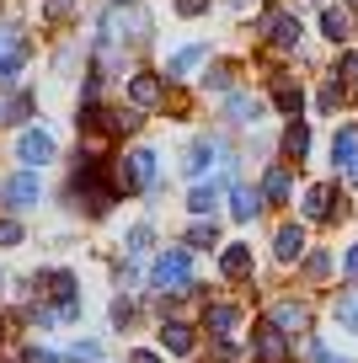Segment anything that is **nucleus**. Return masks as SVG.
Wrapping results in <instances>:
<instances>
[{
  "instance_id": "nucleus-1",
  "label": "nucleus",
  "mask_w": 358,
  "mask_h": 363,
  "mask_svg": "<svg viewBox=\"0 0 358 363\" xmlns=\"http://www.w3.org/2000/svg\"><path fill=\"white\" fill-rule=\"evenodd\" d=\"M70 193H75L80 203L91 208V214H107L112 193H118V182H107V177H102V160H97V155H80L75 182H70Z\"/></svg>"
},
{
  "instance_id": "nucleus-2",
  "label": "nucleus",
  "mask_w": 358,
  "mask_h": 363,
  "mask_svg": "<svg viewBox=\"0 0 358 363\" xmlns=\"http://www.w3.org/2000/svg\"><path fill=\"white\" fill-rule=\"evenodd\" d=\"M150 284H156L161 294H188L192 289V257L182 246H166L156 257V267H150Z\"/></svg>"
},
{
  "instance_id": "nucleus-3",
  "label": "nucleus",
  "mask_w": 358,
  "mask_h": 363,
  "mask_svg": "<svg viewBox=\"0 0 358 363\" xmlns=\"http://www.w3.org/2000/svg\"><path fill=\"white\" fill-rule=\"evenodd\" d=\"M38 294H48V299H54V305H59V320H75V315H80L75 272H65V267H59V272H48V278H43V289H38Z\"/></svg>"
},
{
  "instance_id": "nucleus-4",
  "label": "nucleus",
  "mask_w": 358,
  "mask_h": 363,
  "mask_svg": "<svg viewBox=\"0 0 358 363\" xmlns=\"http://www.w3.org/2000/svg\"><path fill=\"white\" fill-rule=\"evenodd\" d=\"M118 187L124 193H139V187H150L156 182V150H134V155H124V166H118Z\"/></svg>"
},
{
  "instance_id": "nucleus-5",
  "label": "nucleus",
  "mask_w": 358,
  "mask_h": 363,
  "mask_svg": "<svg viewBox=\"0 0 358 363\" xmlns=\"http://www.w3.org/2000/svg\"><path fill=\"white\" fill-rule=\"evenodd\" d=\"M251 358H257V363H283V358H289V331H278L273 320L257 326V337H251Z\"/></svg>"
},
{
  "instance_id": "nucleus-6",
  "label": "nucleus",
  "mask_w": 358,
  "mask_h": 363,
  "mask_svg": "<svg viewBox=\"0 0 358 363\" xmlns=\"http://www.w3.org/2000/svg\"><path fill=\"white\" fill-rule=\"evenodd\" d=\"M16 155H22L27 166H43V160H54V139H48L43 128H27V134L16 139Z\"/></svg>"
},
{
  "instance_id": "nucleus-7",
  "label": "nucleus",
  "mask_w": 358,
  "mask_h": 363,
  "mask_svg": "<svg viewBox=\"0 0 358 363\" xmlns=\"http://www.w3.org/2000/svg\"><path fill=\"white\" fill-rule=\"evenodd\" d=\"M129 102H134V107H161V102H166L161 75H134V80H129Z\"/></svg>"
},
{
  "instance_id": "nucleus-8",
  "label": "nucleus",
  "mask_w": 358,
  "mask_h": 363,
  "mask_svg": "<svg viewBox=\"0 0 358 363\" xmlns=\"http://www.w3.org/2000/svg\"><path fill=\"white\" fill-rule=\"evenodd\" d=\"M262 27H268V38H273L278 48H294V43H300V16H289V11H273Z\"/></svg>"
},
{
  "instance_id": "nucleus-9",
  "label": "nucleus",
  "mask_w": 358,
  "mask_h": 363,
  "mask_svg": "<svg viewBox=\"0 0 358 363\" xmlns=\"http://www.w3.org/2000/svg\"><path fill=\"white\" fill-rule=\"evenodd\" d=\"M6 203H11V208H33L38 203V177H33V171H22V177L6 182Z\"/></svg>"
},
{
  "instance_id": "nucleus-10",
  "label": "nucleus",
  "mask_w": 358,
  "mask_h": 363,
  "mask_svg": "<svg viewBox=\"0 0 358 363\" xmlns=\"http://www.w3.org/2000/svg\"><path fill=\"white\" fill-rule=\"evenodd\" d=\"M203 326H209L214 337L224 342L235 326H241V310H235V305H209V310H203Z\"/></svg>"
},
{
  "instance_id": "nucleus-11",
  "label": "nucleus",
  "mask_w": 358,
  "mask_h": 363,
  "mask_svg": "<svg viewBox=\"0 0 358 363\" xmlns=\"http://www.w3.org/2000/svg\"><path fill=\"white\" fill-rule=\"evenodd\" d=\"M273 326H278V331H305V326H310V310L294 305V299H283V305H273Z\"/></svg>"
},
{
  "instance_id": "nucleus-12",
  "label": "nucleus",
  "mask_w": 358,
  "mask_h": 363,
  "mask_svg": "<svg viewBox=\"0 0 358 363\" xmlns=\"http://www.w3.org/2000/svg\"><path fill=\"white\" fill-rule=\"evenodd\" d=\"M203 59H209V48H203V43H192V48H182V54H177V59L166 65V75H171V80H188L192 69L203 65Z\"/></svg>"
},
{
  "instance_id": "nucleus-13",
  "label": "nucleus",
  "mask_w": 358,
  "mask_h": 363,
  "mask_svg": "<svg viewBox=\"0 0 358 363\" xmlns=\"http://www.w3.org/2000/svg\"><path fill=\"white\" fill-rule=\"evenodd\" d=\"M219 272H224V278H246V272H251V246H224Z\"/></svg>"
},
{
  "instance_id": "nucleus-14",
  "label": "nucleus",
  "mask_w": 358,
  "mask_h": 363,
  "mask_svg": "<svg viewBox=\"0 0 358 363\" xmlns=\"http://www.w3.org/2000/svg\"><path fill=\"white\" fill-rule=\"evenodd\" d=\"M257 96H246V91H230V102H224V118H235V123H257Z\"/></svg>"
},
{
  "instance_id": "nucleus-15",
  "label": "nucleus",
  "mask_w": 358,
  "mask_h": 363,
  "mask_svg": "<svg viewBox=\"0 0 358 363\" xmlns=\"http://www.w3.org/2000/svg\"><path fill=\"white\" fill-rule=\"evenodd\" d=\"M273 251H278V262H294V257L305 251V230H300V225H283L278 240H273Z\"/></svg>"
},
{
  "instance_id": "nucleus-16",
  "label": "nucleus",
  "mask_w": 358,
  "mask_h": 363,
  "mask_svg": "<svg viewBox=\"0 0 358 363\" xmlns=\"http://www.w3.org/2000/svg\"><path fill=\"white\" fill-rule=\"evenodd\" d=\"M342 214V208H332V187H310L305 193V219H332Z\"/></svg>"
},
{
  "instance_id": "nucleus-17",
  "label": "nucleus",
  "mask_w": 358,
  "mask_h": 363,
  "mask_svg": "<svg viewBox=\"0 0 358 363\" xmlns=\"http://www.w3.org/2000/svg\"><path fill=\"white\" fill-rule=\"evenodd\" d=\"M257 208H262V193H257V187H235V193H230V214H235V219H251Z\"/></svg>"
},
{
  "instance_id": "nucleus-18",
  "label": "nucleus",
  "mask_w": 358,
  "mask_h": 363,
  "mask_svg": "<svg viewBox=\"0 0 358 363\" xmlns=\"http://www.w3.org/2000/svg\"><path fill=\"white\" fill-rule=\"evenodd\" d=\"M273 96H278V107L289 118H300V107H305V96H300V86H294V80H283L278 75V86H273Z\"/></svg>"
},
{
  "instance_id": "nucleus-19",
  "label": "nucleus",
  "mask_w": 358,
  "mask_h": 363,
  "mask_svg": "<svg viewBox=\"0 0 358 363\" xmlns=\"http://www.w3.org/2000/svg\"><path fill=\"white\" fill-rule=\"evenodd\" d=\"M332 160H342V166H353V160H358V134H353V128H337V139H332Z\"/></svg>"
},
{
  "instance_id": "nucleus-20",
  "label": "nucleus",
  "mask_w": 358,
  "mask_h": 363,
  "mask_svg": "<svg viewBox=\"0 0 358 363\" xmlns=\"http://www.w3.org/2000/svg\"><path fill=\"white\" fill-rule=\"evenodd\" d=\"M161 342H166L171 352H192V331L182 326V320H166V326H161Z\"/></svg>"
},
{
  "instance_id": "nucleus-21",
  "label": "nucleus",
  "mask_w": 358,
  "mask_h": 363,
  "mask_svg": "<svg viewBox=\"0 0 358 363\" xmlns=\"http://www.w3.org/2000/svg\"><path fill=\"white\" fill-rule=\"evenodd\" d=\"M214 203H219V182H209V187H192V198H188L192 214H214Z\"/></svg>"
},
{
  "instance_id": "nucleus-22",
  "label": "nucleus",
  "mask_w": 358,
  "mask_h": 363,
  "mask_svg": "<svg viewBox=\"0 0 358 363\" xmlns=\"http://www.w3.org/2000/svg\"><path fill=\"white\" fill-rule=\"evenodd\" d=\"M321 33L332 38V43H342V38H347V16L337 11V6H326V11H321Z\"/></svg>"
},
{
  "instance_id": "nucleus-23",
  "label": "nucleus",
  "mask_w": 358,
  "mask_h": 363,
  "mask_svg": "<svg viewBox=\"0 0 358 363\" xmlns=\"http://www.w3.org/2000/svg\"><path fill=\"white\" fill-rule=\"evenodd\" d=\"M262 198H273V203H283V198H289V171H268V182H262Z\"/></svg>"
},
{
  "instance_id": "nucleus-24",
  "label": "nucleus",
  "mask_w": 358,
  "mask_h": 363,
  "mask_svg": "<svg viewBox=\"0 0 358 363\" xmlns=\"http://www.w3.org/2000/svg\"><path fill=\"white\" fill-rule=\"evenodd\" d=\"M214 155H219V145H214V139H198V145H192V160H188V171L198 177L203 166H214Z\"/></svg>"
},
{
  "instance_id": "nucleus-25",
  "label": "nucleus",
  "mask_w": 358,
  "mask_h": 363,
  "mask_svg": "<svg viewBox=\"0 0 358 363\" xmlns=\"http://www.w3.org/2000/svg\"><path fill=\"white\" fill-rule=\"evenodd\" d=\"M283 150H289V155L300 160L305 150H310V128H305V123H289V134H283Z\"/></svg>"
},
{
  "instance_id": "nucleus-26",
  "label": "nucleus",
  "mask_w": 358,
  "mask_h": 363,
  "mask_svg": "<svg viewBox=\"0 0 358 363\" xmlns=\"http://www.w3.org/2000/svg\"><path fill=\"white\" fill-rule=\"evenodd\" d=\"M337 320H342L347 331H358V289H353V294H342V299H337Z\"/></svg>"
},
{
  "instance_id": "nucleus-27",
  "label": "nucleus",
  "mask_w": 358,
  "mask_h": 363,
  "mask_svg": "<svg viewBox=\"0 0 358 363\" xmlns=\"http://www.w3.org/2000/svg\"><path fill=\"white\" fill-rule=\"evenodd\" d=\"M150 251V225H134L129 230V257H145Z\"/></svg>"
},
{
  "instance_id": "nucleus-28",
  "label": "nucleus",
  "mask_w": 358,
  "mask_h": 363,
  "mask_svg": "<svg viewBox=\"0 0 358 363\" xmlns=\"http://www.w3.org/2000/svg\"><path fill=\"white\" fill-rule=\"evenodd\" d=\"M16 240H22V225L11 214H0V246H16Z\"/></svg>"
},
{
  "instance_id": "nucleus-29",
  "label": "nucleus",
  "mask_w": 358,
  "mask_h": 363,
  "mask_svg": "<svg viewBox=\"0 0 358 363\" xmlns=\"http://www.w3.org/2000/svg\"><path fill=\"white\" fill-rule=\"evenodd\" d=\"M214 240H219V235H214V225H192L188 230V246H214Z\"/></svg>"
},
{
  "instance_id": "nucleus-30",
  "label": "nucleus",
  "mask_w": 358,
  "mask_h": 363,
  "mask_svg": "<svg viewBox=\"0 0 358 363\" xmlns=\"http://www.w3.org/2000/svg\"><path fill=\"white\" fill-rule=\"evenodd\" d=\"M43 11H48V22H65L75 11V0H43Z\"/></svg>"
},
{
  "instance_id": "nucleus-31",
  "label": "nucleus",
  "mask_w": 358,
  "mask_h": 363,
  "mask_svg": "<svg viewBox=\"0 0 358 363\" xmlns=\"http://www.w3.org/2000/svg\"><path fill=\"white\" fill-rule=\"evenodd\" d=\"M315 102H321L326 113H332V107L342 102V86H337V80H326V86H321V96H315Z\"/></svg>"
},
{
  "instance_id": "nucleus-32",
  "label": "nucleus",
  "mask_w": 358,
  "mask_h": 363,
  "mask_svg": "<svg viewBox=\"0 0 358 363\" xmlns=\"http://www.w3.org/2000/svg\"><path fill=\"white\" fill-rule=\"evenodd\" d=\"M22 59H27V54H11V59H0V86H11V80H16V69H22Z\"/></svg>"
},
{
  "instance_id": "nucleus-33",
  "label": "nucleus",
  "mask_w": 358,
  "mask_h": 363,
  "mask_svg": "<svg viewBox=\"0 0 358 363\" xmlns=\"http://www.w3.org/2000/svg\"><path fill=\"white\" fill-rule=\"evenodd\" d=\"M22 363H70V358H59V352H48V347H27Z\"/></svg>"
},
{
  "instance_id": "nucleus-34",
  "label": "nucleus",
  "mask_w": 358,
  "mask_h": 363,
  "mask_svg": "<svg viewBox=\"0 0 358 363\" xmlns=\"http://www.w3.org/2000/svg\"><path fill=\"white\" fill-rule=\"evenodd\" d=\"M70 363H97V342H75V352H70Z\"/></svg>"
},
{
  "instance_id": "nucleus-35",
  "label": "nucleus",
  "mask_w": 358,
  "mask_h": 363,
  "mask_svg": "<svg viewBox=\"0 0 358 363\" xmlns=\"http://www.w3.org/2000/svg\"><path fill=\"white\" fill-rule=\"evenodd\" d=\"M203 80H209L214 91H224V86H230V65H214V69H209V75H203Z\"/></svg>"
},
{
  "instance_id": "nucleus-36",
  "label": "nucleus",
  "mask_w": 358,
  "mask_h": 363,
  "mask_svg": "<svg viewBox=\"0 0 358 363\" xmlns=\"http://www.w3.org/2000/svg\"><path fill=\"white\" fill-rule=\"evenodd\" d=\"M112 320H118V326H129V320H134V305H129V299H112Z\"/></svg>"
},
{
  "instance_id": "nucleus-37",
  "label": "nucleus",
  "mask_w": 358,
  "mask_h": 363,
  "mask_svg": "<svg viewBox=\"0 0 358 363\" xmlns=\"http://www.w3.org/2000/svg\"><path fill=\"white\" fill-rule=\"evenodd\" d=\"M326 267H332V257H326V251H315V257H310V262H305V272H310V278H321V272H326Z\"/></svg>"
},
{
  "instance_id": "nucleus-38",
  "label": "nucleus",
  "mask_w": 358,
  "mask_h": 363,
  "mask_svg": "<svg viewBox=\"0 0 358 363\" xmlns=\"http://www.w3.org/2000/svg\"><path fill=\"white\" fill-rule=\"evenodd\" d=\"M310 358H315V363H347V358H337L332 347H321V342H310Z\"/></svg>"
},
{
  "instance_id": "nucleus-39",
  "label": "nucleus",
  "mask_w": 358,
  "mask_h": 363,
  "mask_svg": "<svg viewBox=\"0 0 358 363\" xmlns=\"http://www.w3.org/2000/svg\"><path fill=\"white\" fill-rule=\"evenodd\" d=\"M342 80H347V86H358V54H342Z\"/></svg>"
},
{
  "instance_id": "nucleus-40",
  "label": "nucleus",
  "mask_w": 358,
  "mask_h": 363,
  "mask_svg": "<svg viewBox=\"0 0 358 363\" xmlns=\"http://www.w3.org/2000/svg\"><path fill=\"white\" fill-rule=\"evenodd\" d=\"M27 113H33V96H27V91H22V96H16V102H11V118H27Z\"/></svg>"
},
{
  "instance_id": "nucleus-41",
  "label": "nucleus",
  "mask_w": 358,
  "mask_h": 363,
  "mask_svg": "<svg viewBox=\"0 0 358 363\" xmlns=\"http://www.w3.org/2000/svg\"><path fill=\"white\" fill-rule=\"evenodd\" d=\"M203 6H209V0H177V11H182V16H198Z\"/></svg>"
},
{
  "instance_id": "nucleus-42",
  "label": "nucleus",
  "mask_w": 358,
  "mask_h": 363,
  "mask_svg": "<svg viewBox=\"0 0 358 363\" xmlns=\"http://www.w3.org/2000/svg\"><path fill=\"white\" fill-rule=\"evenodd\" d=\"M347 278H358V240H353V251H347Z\"/></svg>"
},
{
  "instance_id": "nucleus-43",
  "label": "nucleus",
  "mask_w": 358,
  "mask_h": 363,
  "mask_svg": "<svg viewBox=\"0 0 358 363\" xmlns=\"http://www.w3.org/2000/svg\"><path fill=\"white\" fill-rule=\"evenodd\" d=\"M129 363H161V358H156V352H134Z\"/></svg>"
},
{
  "instance_id": "nucleus-44",
  "label": "nucleus",
  "mask_w": 358,
  "mask_h": 363,
  "mask_svg": "<svg viewBox=\"0 0 358 363\" xmlns=\"http://www.w3.org/2000/svg\"><path fill=\"white\" fill-rule=\"evenodd\" d=\"M347 182H358V160H353V166H347Z\"/></svg>"
},
{
  "instance_id": "nucleus-45",
  "label": "nucleus",
  "mask_w": 358,
  "mask_h": 363,
  "mask_svg": "<svg viewBox=\"0 0 358 363\" xmlns=\"http://www.w3.org/2000/svg\"><path fill=\"white\" fill-rule=\"evenodd\" d=\"M0 123H6V107H0Z\"/></svg>"
},
{
  "instance_id": "nucleus-46",
  "label": "nucleus",
  "mask_w": 358,
  "mask_h": 363,
  "mask_svg": "<svg viewBox=\"0 0 358 363\" xmlns=\"http://www.w3.org/2000/svg\"><path fill=\"white\" fill-rule=\"evenodd\" d=\"M118 6H124V0H118ZM129 6H134V0H129Z\"/></svg>"
},
{
  "instance_id": "nucleus-47",
  "label": "nucleus",
  "mask_w": 358,
  "mask_h": 363,
  "mask_svg": "<svg viewBox=\"0 0 358 363\" xmlns=\"http://www.w3.org/2000/svg\"><path fill=\"white\" fill-rule=\"evenodd\" d=\"M0 337H6V326H0Z\"/></svg>"
}]
</instances>
